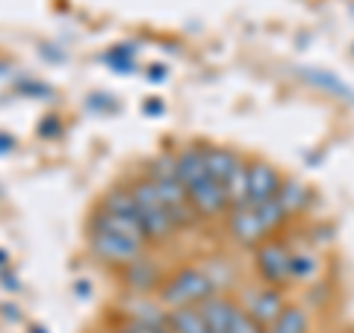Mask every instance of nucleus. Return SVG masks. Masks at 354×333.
Here are the masks:
<instances>
[{
    "label": "nucleus",
    "instance_id": "f257e3e1",
    "mask_svg": "<svg viewBox=\"0 0 354 333\" xmlns=\"http://www.w3.org/2000/svg\"><path fill=\"white\" fill-rule=\"evenodd\" d=\"M283 221L290 218L283 216L274 198L266 204H242L227 209V230L239 245H263L266 236H272Z\"/></svg>",
    "mask_w": 354,
    "mask_h": 333
},
{
    "label": "nucleus",
    "instance_id": "f03ea898",
    "mask_svg": "<svg viewBox=\"0 0 354 333\" xmlns=\"http://www.w3.org/2000/svg\"><path fill=\"white\" fill-rule=\"evenodd\" d=\"M209 295H216V280L204 269H180L171 277H165L160 286V301L169 310L198 307Z\"/></svg>",
    "mask_w": 354,
    "mask_h": 333
},
{
    "label": "nucleus",
    "instance_id": "7ed1b4c3",
    "mask_svg": "<svg viewBox=\"0 0 354 333\" xmlns=\"http://www.w3.org/2000/svg\"><path fill=\"white\" fill-rule=\"evenodd\" d=\"M127 189H130L133 204H136L139 225H142V230H145L148 242H165L169 236H174L177 225L171 221V216L165 213V207L160 204L157 189H153V183L148 180V177H142V180L130 183Z\"/></svg>",
    "mask_w": 354,
    "mask_h": 333
},
{
    "label": "nucleus",
    "instance_id": "20e7f679",
    "mask_svg": "<svg viewBox=\"0 0 354 333\" xmlns=\"http://www.w3.org/2000/svg\"><path fill=\"white\" fill-rule=\"evenodd\" d=\"M88 248H92V254L101 263L115 265V269H124V265H130L133 260H139L145 254V245H139V242L115 236V233L92 227V225H88Z\"/></svg>",
    "mask_w": 354,
    "mask_h": 333
},
{
    "label": "nucleus",
    "instance_id": "39448f33",
    "mask_svg": "<svg viewBox=\"0 0 354 333\" xmlns=\"http://www.w3.org/2000/svg\"><path fill=\"white\" fill-rule=\"evenodd\" d=\"M151 180V177H148ZM153 189H157V198H160V204L165 207V213L171 216V221L177 225V230H183V227H192L198 225V218L195 216V209L189 204V195H186V186L177 180V177H169V180H151Z\"/></svg>",
    "mask_w": 354,
    "mask_h": 333
},
{
    "label": "nucleus",
    "instance_id": "423d86ee",
    "mask_svg": "<svg viewBox=\"0 0 354 333\" xmlns=\"http://www.w3.org/2000/svg\"><path fill=\"white\" fill-rule=\"evenodd\" d=\"M290 257L292 251L283 242H263L257 248L254 265H257V274L263 277L266 286H281L290 280Z\"/></svg>",
    "mask_w": 354,
    "mask_h": 333
},
{
    "label": "nucleus",
    "instance_id": "0eeeda50",
    "mask_svg": "<svg viewBox=\"0 0 354 333\" xmlns=\"http://www.w3.org/2000/svg\"><path fill=\"white\" fill-rule=\"evenodd\" d=\"M186 195H189V204L198 218H218L221 213H227L225 189L216 180H209V177H201V180L189 183L186 186Z\"/></svg>",
    "mask_w": 354,
    "mask_h": 333
},
{
    "label": "nucleus",
    "instance_id": "6e6552de",
    "mask_svg": "<svg viewBox=\"0 0 354 333\" xmlns=\"http://www.w3.org/2000/svg\"><path fill=\"white\" fill-rule=\"evenodd\" d=\"M283 177L269 162H251L248 165V183H245V204H266L278 195Z\"/></svg>",
    "mask_w": 354,
    "mask_h": 333
},
{
    "label": "nucleus",
    "instance_id": "1a4fd4ad",
    "mask_svg": "<svg viewBox=\"0 0 354 333\" xmlns=\"http://www.w3.org/2000/svg\"><path fill=\"white\" fill-rule=\"evenodd\" d=\"M286 307V298L281 292V286H260V289H254L248 298H245V313L257 321V325L269 327L274 318H278L283 313Z\"/></svg>",
    "mask_w": 354,
    "mask_h": 333
},
{
    "label": "nucleus",
    "instance_id": "9d476101",
    "mask_svg": "<svg viewBox=\"0 0 354 333\" xmlns=\"http://www.w3.org/2000/svg\"><path fill=\"white\" fill-rule=\"evenodd\" d=\"M239 310H242V304L230 301V298L218 295V292L209 295L204 304H198V313H201V318L207 321L209 333H230L234 330V321L239 316Z\"/></svg>",
    "mask_w": 354,
    "mask_h": 333
},
{
    "label": "nucleus",
    "instance_id": "9b49d317",
    "mask_svg": "<svg viewBox=\"0 0 354 333\" xmlns=\"http://www.w3.org/2000/svg\"><path fill=\"white\" fill-rule=\"evenodd\" d=\"M121 280H124L127 289H133V295H151L153 289L160 292V286L165 277H160L157 265L145 260V254H142L139 260H133L130 265L121 269Z\"/></svg>",
    "mask_w": 354,
    "mask_h": 333
},
{
    "label": "nucleus",
    "instance_id": "f8f14e48",
    "mask_svg": "<svg viewBox=\"0 0 354 333\" xmlns=\"http://www.w3.org/2000/svg\"><path fill=\"white\" fill-rule=\"evenodd\" d=\"M201 153H204L207 177H209V180H216L218 186H225V183H227V177L234 174L242 162H245L236 151L221 148V145H201Z\"/></svg>",
    "mask_w": 354,
    "mask_h": 333
},
{
    "label": "nucleus",
    "instance_id": "ddd939ff",
    "mask_svg": "<svg viewBox=\"0 0 354 333\" xmlns=\"http://www.w3.org/2000/svg\"><path fill=\"white\" fill-rule=\"evenodd\" d=\"M92 227H101V230L115 233V236H124V239L139 242V245H148V236L139 225V216H118V213L97 209V213L92 216Z\"/></svg>",
    "mask_w": 354,
    "mask_h": 333
},
{
    "label": "nucleus",
    "instance_id": "4468645a",
    "mask_svg": "<svg viewBox=\"0 0 354 333\" xmlns=\"http://www.w3.org/2000/svg\"><path fill=\"white\" fill-rule=\"evenodd\" d=\"M124 321H142V325H169V307L153 301L151 295H130L124 301Z\"/></svg>",
    "mask_w": 354,
    "mask_h": 333
},
{
    "label": "nucleus",
    "instance_id": "2eb2a0df",
    "mask_svg": "<svg viewBox=\"0 0 354 333\" xmlns=\"http://www.w3.org/2000/svg\"><path fill=\"white\" fill-rule=\"evenodd\" d=\"M174 171H177V180H180L183 186H189L195 180H201V177H207L201 145H189V148L174 151Z\"/></svg>",
    "mask_w": 354,
    "mask_h": 333
},
{
    "label": "nucleus",
    "instance_id": "dca6fc26",
    "mask_svg": "<svg viewBox=\"0 0 354 333\" xmlns=\"http://www.w3.org/2000/svg\"><path fill=\"white\" fill-rule=\"evenodd\" d=\"M274 201H278V207L283 209L286 218H292V216H301L304 209L310 207L313 195H310V189H307L304 183H298V180H283L281 189H278V195H274Z\"/></svg>",
    "mask_w": 354,
    "mask_h": 333
},
{
    "label": "nucleus",
    "instance_id": "f3484780",
    "mask_svg": "<svg viewBox=\"0 0 354 333\" xmlns=\"http://www.w3.org/2000/svg\"><path fill=\"white\" fill-rule=\"evenodd\" d=\"M310 330V318H307V310L304 307H295V304H286L283 313L272 321L266 333H307Z\"/></svg>",
    "mask_w": 354,
    "mask_h": 333
},
{
    "label": "nucleus",
    "instance_id": "a211bd4d",
    "mask_svg": "<svg viewBox=\"0 0 354 333\" xmlns=\"http://www.w3.org/2000/svg\"><path fill=\"white\" fill-rule=\"evenodd\" d=\"M169 330L171 333H209L207 321L198 313V307L169 310Z\"/></svg>",
    "mask_w": 354,
    "mask_h": 333
},
{
    "label": "nucleus",
    "instance_id": "6ab92c4d",
    "mask_svg": "<svg viewBox=\"0 0 354 333\" xmlns=\"http://www.w3.org/2000/svg\"><path fill=\"white\" fill-rule=\"evenodd\" d=\"M301 77L307 83H313L316 88H322V92H330L337 97H348V101H354V88H348L342 80H337L330 71H316V68H301Z\"/></svg>",
    "mask_w": 354,
    "mask_h": 333
},
{
    "label": "nucleus",
    "instance_id": "aec40b11",
    "mask_svg": "<svg viewBox=\"0 0 354 333\" xmlns=\"http://www.w3.org/2000/svg\"><path fill=\"white\" fill-rule=\"evenodd\" d=\"M319 272V257L316 254H307V251H292L290 257V280L295 283H307L313 280Z\"/></svg>",
    "mask_w": 354,
    "mask_h": 333
},
{
    "label": "nucleus",
    "instance_id": "412c9836",
    "mask_svg": "<svg viewBox=\"0 0 354 333\" xmlns=\"http://www.w3.org/2000/svg\"><path fill=\"white\" fill-rule=\"evenodd\" d=\"M121 333H171L169 325H142V321H121Z\"/></svg>",
    "mask_w": 354,
    "mask_h": 333
},
{
    "label": "nucleus",
    "instance_id": "4be33fe9",
    "mask_svg": "<svg viewBox=\"0 0 354 333\" xmlns=\"http://www.w3.org/2000/svg\"><path fill=\"white\" fill-rule=\"evenodd\" d=\"M230 333H266V327L263 325H257L245 310H239V316H236V321H234V330Z\"/></svg>",
    "mask_w": 354,
    "mask_h": 333
},
{
    "label": "nucleus",
    "instance_id": "5701e85b",
    "mask_svg": "<svg viewBox=\"0 0 354 333\" xmlns=\"http://www.w3.org/2000/svg\"><path fill=\"white\" fill-rule=\"evenodd\" d=\"M21 92H27V95H50V88L48 86H41V83H18Z\"/></svg>",
    "mask_w": 354,
    "mask_h": 333
},
{
    "label": "nucleus",
    "instance_id": "b1692460",
    "mask_svg": "<svg viewBox=\"0 0 354 333\" xmlns=\"http://www.w3.org/2000/svg\"><path fill=\"white\" fill-rule=\"evenodd\" d=\"M12 145H15V139H12V136H6V133H0V157L12 151Z\"/></svg>",
    "mask_w": 354,
    "mask_h": 333
},
{
    "label": "nucleus",
    "instance_id": "393cba45",
    "mask_svg": "<svg viewBox=\"0 0 354 333\" xmlns=\"http://www.w3.org/2000/svg\"><path fill=\"white\" fill-rule=\"evenodd\" d=\"M162 77H165V68H162V65H157V68H151V80H162Z\"/></svg>",
    "mask_w": 354,
    "mask_h": 333
},
{
    "label": "nucleus",
    "instance_id": "a878e982",
    "mask_svg": "<svg viewBox=\"0 0 354 333\" xmlns=\"http://www.w3.org/2000/svg\"><path fill=\"white\" fill-rule=\"evenodd\" d=\"M145 109H148V113H162V106H160L157 101H153V104H145Z\"/></svg>",
    "mask_w": 354,
    "mask_h": 333
},
{
    "label": "nucleus",
    "instance_id": "bb28decb",
    "mask_svg": "<svg viewBox=\"0 0 354 333\" xmlns=\"http://www.w3.org/2000/svg\"><path fill=\"white\" fill-rule=\"evenodd\" d=\"M3 265H6V254L0 251V269H3Z\"/></svg>",
    "mask_w": 354,
    "mask_h": 333
},
{
    "label": "nucleus",
    "instance_id": "cd10ccee",
    "mask_svg": "<svg viewBox=\"0 0 354 333\" xmlns=\"http://www.w3.org/2000/svg\"><path fill=\"white\" fill-rule=\"evenodd\" d=\"M0 71H6V65H3V62H0Z\"/></svg>",
    "mask_w": 354,
    "mask_h": 333
},
{
    "label": "nucleus",
    "instance_id": "c85d7f7f",
    "mask_svg": "<svg viewBox=\"0 0 354 333\" xmlns=\"http://www.w3.org/2000/svg\"><path fill=\"white\" fill-rule=\"evenodd\" d=\"M109 333H121V330H118V327H115V330H109Z\"/></svg>",
    "mask_w": 354,
    "mask_h": 333
}]
</instances>
